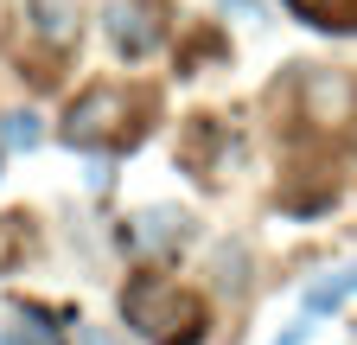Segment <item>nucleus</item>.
Segmentation results:
<instances>
[{
    "mask_svg": "<svg viewBox=\"0 0 357 345\" xmlns=\"http://www.w3.org/2000/svg\"><path fill=\"white\" fill-rule=\"evenodd\" d=\"M121 314L134 332H147L153 345H198L211 314H204V300L192 288H178L166 275H134L128 294H121Z\"/></svg>",
    "mask_w": 357,
    "mask_h": 345,
    "instance_id": "nucleus-1",
    "label": "nucleus"
},
{
    "mask_svg": "<svg viewBox=\"0 0 357 345\" xmlns=\"http://www.w3.org/2000/svg\"><path fill=\"white\" fill-rule=\"evenodd\" d=\"M141 96L134 90H121V83H96V90H83L77 103H70V115H64V141L70 147H121V141H134L141 135Z\"/></svg>",
    "mask_w": 357,
    "mask_h": 345,
    "instance_id": "nucleus-2",
    "label": "nucleus"
},
{
    "mask_svg": "<svg viewBox=\"0 0 357 345\" xmlns=\"http://www.w3.org/2000/svg\"><path fill=\"white\" fill-rule=\"evenodd\" d=\"M102 38L128 64L153 58L166 38V0H102Z\"/></svg>",
    "mask_w": 357,
    "mask_h": 345,
    "instance_id": "nucleus-3",
    "label": "nucleus"
},
{
    "mask_svg": "<svg viewBox=\"0 0 357 345\" xmlns=\"http://www.w3.org/2000/svg\"><path fill=\"white\" fill-rule=\"evenodd\" d=\"M128 243L141 249V256H153V263H166V256H172L178 243H192V218H185L178 205L141 211V218H134V230H128Z\"/></svg>",
    "mask_w": 357,
    "mask_h": 345,
    "instance_id": "nucleus-4",
    "label": "nucleus"
},
{
    "mask_svg": "<svg viewBox=\"0 0 357 345\" xmlns=\"http://www.w3.org/2000/svg\"><path fill=\"white\" fill-rule=\"evenodd\" d=\"M26 20L52 52H70V38L83 26V0H26Z\"/></svg>",
    "mask_w": 357,
    "mask_h": 345,
    "instance_id": "nucleus-5",
    "label": "nucleus"
},
{
    "mask_svg": "<svg viewBox=\"0 0 357 345\" xmlns=\"http://www.w3.org/2000/svg\"><path fill=\"white\" fill-rule=\"evenodd\" d=\"M351 294H357V263L338 269V275H326V281H312L306 288V314H332L338 300H351Z\"/></svg>",
    "mask_w": 357,
    "mask_h": 345,
    "instance_id": "nucleus-6",
    "label": "nucleus"
},
{
    "mask_svg": "<svg viewBox=\"0 0 357 345\" xmlns=\"http://www.w3.org/2000/svg\"><path fill=\"white\" fill-rule=\"evenodd\" d=\"M294 13H306L312 26H338V32H357V0H287Z\"/></svg>",
    "mask_w": 357,
    "mask_h": 345,
    "instance_id": "nucleus-7",
    "label": "nucleus"
},
{
    "mask_svg": "<svg viewBox=\"0 0 357 345\" xmlns=\"http://www.w3.org/2000/svg\"><path fill=\"white\" fill-rule=\"evenodd\" d=\"M38 115L32 109H13V115H0V147H38Z\"/></svg>",
    "mask_w": 357,
    "mask_h": 345,
    "instance_id": "nucleus-8",
    "label": "nucleus"
},
{
    "mask_svg": "<svg viewBox=\"0 0 357 345\" xmlns=\"http://www.w3.org/2000/svg\"><path fill=\"white\" fill-rule=\"evenodd\" d=\"M0 345H58V339H26V332H0Z\"/></svg>",
    "mask_w": 357,
    "mask_h": 345,
    "instance_id": "nucleus-9",
    "label": "nucleus"
},
{
    "mask_svg": "<svg viewBox=\"0 0 357 345\" xmlns=\"http://www.w3.org/2000/svg\"><path fill=\"white\" fill-rule=\"evenodd\" d=\"M83 345H109V339H102V332H89V339H83Z\"/></svg>",
    "mask_w": 357,
    "mask_h": 345,
    "instance_id": "nucleus-10",
    "label": "nucleus"
},
{
    "mask_svg": "<svg viewBox=\"0 0 357 345\" xmlns=\"http://www.w3.org/2000/svg\"><path fill=\"white\" fill-rule=\"evenodd\" d=\"M0 166H7V147H0Z\"/></svg>",
    "mask_w": 357,
    "mask_h": 345,
    "instance_id": "nucleus-11",
    "label": "nucleus"
}]
</instances>
